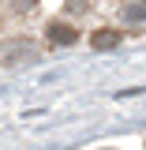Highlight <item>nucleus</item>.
Instances as JSON below:
<instances>
[{
	"label": "nucleus",
	"mask_w": 146,
	"mask_h": 150,
	"mask_svg": "<svg viewBox=\"0 0 146 150\" xmlns=\"http://www.w3.org/2000/svg\"><path fill=\"white\" fill-rule=\"evenodd\" d=\"M68 11H71V15H83V11H86V0H68Z\"/></svg>",
	"instance_id": "obj_6"
},
{
	"label": "nucleus",
	"mask_w": 146,
	"mask_h": 150,
	"mask_svg": "<svg viewBox=\"0 0 146 150\" xmlns=\"http://www.w3.org/2000/svg\"><path fill=\"white\" fill-rule=\"evenodd\" d=\"M120 30H109V26H101V30H94L90 34V45L94 49H116V45H120Z\"/></svg>",
	"instance_id": "obj_3"
},
{
	"label": "nucleus",
	"mask_w": 146,
	"mask_h": 150,
	"mask_svg": "<svg viewBox=\"0 0 146 150\" xmlns=\"http://www.w3.org/2000/svg\"><path fill=\"white\" fill-rule=\"evenodd\" d=\"M45 38H49L53 45H75V41H79V30L68 26V23H49V26H45Z\"/></svg>",
	"instance_id": "obj_2"
},
{
	"label": "nucleus",
	"mask_w": 146,
	"mask_h": 150,
	"mask_svg": "<svg viewBox=\"0 0 146 150\" xmlns=\"http://www.w3.org/2000/svg\"><path fill=\"white\" fill-rule=\"evenodd\" d=\"M34 45L30 41H0V64H23V60H34Z\"/></svg>",
	"instance_id": "obj_1"
},
{
	"label": "nucleus",
	"mask_w": 146,
	"mask_h": 150,
	"mask_svg": "<svg viewBox=\"0 0 146 150\" xmlns=\"http://www.w3.org/2000/svg\"><path fill=\"white\" fill-rule=\"evenodd\" d=\"M11 8L26 15V11H34V8H37V0H11Z\"/></svg>",
	"instance_id": "obj_5"
},
{
	"label": "nucleus",
	"mask_w": 146,
	"mask_h": 150,
	"mask_svg": "<svg viewBox=\"0 0 146 150\" xmlns=\"http://www.w3.org/2000/svg\"><path fill=\"white\" fill-rule=\"evenodd\" d=\"M124 19H128V23L146 26V4H128V8H124Z\"/></svg>",
	"instance_id": "obj_4"
},
{
	"label": "nucleus",
	"mask_w": 146,
	"mask_h": 150,
	"mask_svg": "<svg viewBox=\"0 0 146 150\" xmlns=\"http://www.w3.org/2000/svg\"><path fill=\"white\" fill-rule=\"evenodd\" d=\"M139 4H146V0H139Z\"/></svg>",
	"instance_id": "obj_7"
}]
</instances>
